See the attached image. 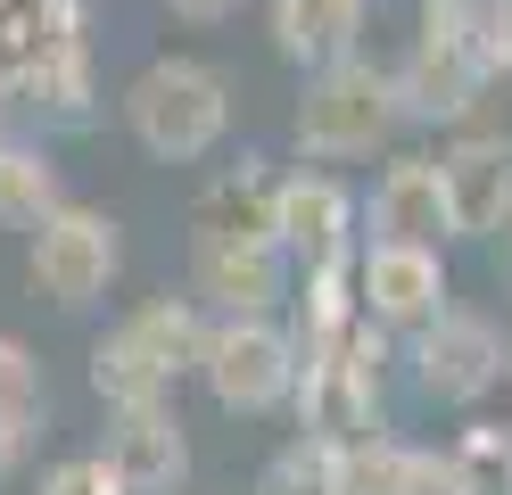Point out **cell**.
<instances>
[{
  "label": "cell",
  "mask_w": 512,
  "mask_h": 495,
  "mask_svg": "<svg viewBox=\"0 0 512 495\" xmlns=\"http://www.w3.org/2000/svg\"><path fill=\"white\" fill-rule=\"evenodd\" d=\"M504 240H512V231H504Z\"/></svg>",
  "instance_id": "cell-24"
},
{
  "label": "cell",
  "mask_w": 512,
  "mask_h": 495,
  "mask_svg": "<svg viewBox=\"0 0 512 495\" xmlns=\"http://www.w3.org/2000/svg\"><path fill=\"white\" fill-rule=\"evenodd\" d=\"M42 405H50V388H42V363H34V347L0 330V487L17 479V462H25V454H34Z\"/></svg>",
  "instance_id": "cell-17"
},
{
  "label": "cell",
  "mask_w": 512,
  "mask_h": 495,
  "mask_svg": "<svg viewBox=\"0 0 512 495\" xmlns=\"http://www.w3.org/2000/svg\"><path fill=\"white\" fill-rule=\"evenodd\" d=\"M124 124L157 165H190L223 149V132H232V83L207 58H149L124 83Z\"/></svg>",
  "instance_id": "cell-2"
},
{
  "label": "cell",
  "mask_w": 512,
  "mask_h": 495,
  "mask_svg": "<svg viewBox=\"0 0 512 495\" xmlns=\"http://www.w3.org/2000/svg\"><path fill=\"white\" fill-rule=\"evenodd\" d=\"M290 256L281 240H223V231H190V297L215 314H273Z\"/></svg>",
  "instance_id": "cell-10"
},
{
  "label": "cell",
  "mask_w": 512,
  "mask_h": 495,
  "mask_svg": "<svg viewBox=\"0 0 512 495\" xmlns=\"http://www.w3.org/2000/svg\"><path fill=\"white\" fill-rule=\"evenodd\" d=\"M298 413H306V438L323 446H372L380 438V372L364 339L347 330L331 347H306V372H298Z\"/></svg>",
  "instance_id": "cell-7"
},
{
  "label": "cell",
  "mask_w": 512,
  "mask_h": 495,
  "mask_svg": "<svg viewBox=\"0 0 512 495\" xmlns=\"http://www.w3.org/2000/svg\"><path fill=\"white\" fill-rule=\"evenodd\" d=\"M116 273H124V223H116L108 207L67 198V207L34 231V289L50 297L58 314L100 306V297L116 289Z\"/></svg>",
  "instance_id": "cell-6"
},
{
  "label": "cell",
  "mask_w": 512,
  "mask_h": 495,
  "mask_svg": "<svg viewBox=\"0 0 512 495\" xmlns=\"http://www.w3.org/2000/svg\"><path fill=\"white\" fill-rule=\"evenodd\" d=\"M488 9L479 0H430L422 17V42H413V58L397 66V99L405 116H463L479 99V75H488Z\"/></svg>",
  "instance_id": "cell-5"
},
{
  "label": "cell",
  "mask_w": 512,
  "mask_h": 495,
  "mask_svg": "<svg viewBox=\"0 0 512 495\" xmlns=\"http://www.w3.org/2000/svg\"><path fill=\"white\" fill-rule=\"evenodd\" d=\"M364 9L372 0H273V50L290 66H306V75H323V66L356 58Z\"/></svg>",
  "instance_id": "cell-15"
},
{
  "label": "cell",
  "mask_w": 512,
  "mask_h": 495,
  "mask_svg": "<svg viewBox=\"0 0 512 495\" xmlns=\"http://www.w3.org/2000/svg\"><path fill=\"white\" fill-rule=\"evenodd\" d=\"M306 347L281 330L273 314H207V347H199V380L223 413H273L298 396Z\"/></svg>",
  "instance_id": "cell-4"
},
{
  "label": "cell",
  "mask_w": 512,
  "mask_h": 495,
  "mask_svg": "<svg viewBox=\"0 0 512 495\" xmlns=\"http://www.w3.org/2000/svg\"><path fill=\"white\" fill-rule=\"evenodd\" d=\"M356 306L380 330H422L446 314V256L438 248H397V240H372L356 256Z\"/></svg>",
  "instance_id": "cell-8"
},
{
  "label": "cell",
  "mask_w": 512,
  "mask_h": 495,
  "mask_svg": "<svg viewBox=\"0 0 512 495\" xmlns=\"http://www.w3.org/2000/svg\"><path fill=\"white\" fill-rule=\"evenodd\" d=\"M405 124V99H397V66H372V58H339L323 75H306L298 91V157L314 165H347V157H372L389 149V132Z\"/></svg>",
  "instance_id": "cell-3"
},
{
  "label": "cell",
  "mask_w": 512,
  "mask_h": 495,
  "mask_svg": "<svg viewBox=\"0 0 512 495\" xmlns=\"http://www.w3.org/2000/svg\"><path fill=\"white\" fill-rule=\"evenodd\" d=\"M58 207H67V190H58V165L42 141H0V223L9 231H42Z\"/></svg>",
  "instance_id": "cell-18"
},
{
  "label": "cell",
  "mask_w": 512,
  "mask_h": 495,
  "mask_svg": "<svg viewBox=\"0 0 512 495\" xmlns=\"http://www.w3.org/2000/svg\"><path fill=\"white\" fill-rule=\"evenodd\" d=\"M356 198H347L331 174H290L281 182V256H298L306 273L314 264H347L356 256Z\"/></svg>",
  "instance_id": "cell-14"
},
{
  "label": "cell",
  "mask_w": 512,
  "mask_h": 495,
  "mask_svg": "<svg viewBox=\"0 0 512 495\" xmlns=\"http://www.w3.org/2000/svg\"><path fill=\"white\" fill-rule=\"evenodd\" d=\"M34 495H124V479L108 471V454H67V462H50V471H42Z\"/></svg>",
  "instance_id": "cell-21"
},
{
  "label": "cell",
  "mask_w": 512,
  "mask_h": 495,
  "mask_svg": "<svg viewBox=\"0 0 512 495\" xmlns=\"http://www.w3.org/2000/svg\"><path fill=\"white\" fill-rule=\"evenodd\" d=\"M108 471L124 479V495H182L190 479V429L174 405H133L108 413Z\"/></svg>",
  "instance_id": "cell-11"
},
{
  "label": "cell",
  "mask_w": 512,
  "mask_h": 495,
  "mask_svg": "<svg viewBox=\"0 0 512 495\" xmlns=\"http://www.w3.org/2000/svg\"><path fill=\"white\" fill-rule=\"evenodd\" d=\"M199 347H207V314L199 297H149L124 322H108L91 339V396L108 413H133V405H166L182 372H199Z\"/></svg>",
  "instance_id": "cell-1"
},
{
  "label": "cell",
  "mask_w": 512,
  "mask_h": 495,
  "mask_svg": "<svg viewBox=\"0 0 512 495\" xmlns=\"http://www.w3.org/2000/svg\"><path fill=\"white\" fill-rule=\"evenodd\" d=\"M190 231H223V240H281V174H265V165H240V174H223L199 215H190Z\"/></svg>",
  "instance_id": "cell-16"
},
{
  "label": "cell",
  "mask_w": 512,
  "mask_h": 495,
  "mask_svg": "<svg viewBox=\"0 0 512 495\" xmlns=\"http://www.w3.org/2000/svg\"><path fill=\"white\" fill-rule=\"evenodd\" d=\"M364 223H372V240H397V248H446L455 240V207H446L438 157H397L389 174L372 182Z\"/></svg>",
  "instance_id": "cell-12"
},
{
  "label": "cell",
  "mask_w": 512,
  "mask_h": 495,
  "mask_svg": "<svg viewBox=\"0 0 512 495\" xmlns=\"http://www.w3.org/2000/svg\"><path fill=\"white\" fill-rule=\"evenodd\" d=\"M339 495H405V446L372 438L339 454Z\"/></svg>",
  "instance_id": "cell-20"
},
{
  "label": "cell",
  "mask_w": 512,
  "mask_h": 495,
  "mask_svg": "<svg viewBox=\"0 0 512 495\" xmlns=\"http://www.w3.org/2000/svg\"><path fill=\"white\" fill-rule=\"evenodd\" d=\"M413 372L438 405H479L496 380H504V330L471 306H446L422 339H413Z\"/></svg>",
  "instance_id": "cell-9"
},
{
  "label": "cell",
  "mask_w": 512,
  "mask_h": 495,
  "mask_svg": "<svg viewBox=\"0 0 512 495\" xmlns=\"http://www.w3.org/2000/svg\"><path fill=\"white\" fill-rule=\"evenodd\" d=\"M0 108H9V83H0Z\"/></svg>",
  "instance_id": "cell-23"
},
{
  "label": "cell",
  "mask_w": 512,
  "mask_h": 495,
  "mask_svg": "<svg viewBox=\"0 0 512 495\" xmlns=\"http://www.w3.org/2000/svg\"><path fill=\"white\" fill-rule=\"evenodd\" d=\"M256 495H339V446H323V438H290V446L265 462Z\"/></svg>",
  "instance_id": "cell-19"
},
{
  "label": "cell",
  "mask_w": 512,
  "mask_h": 495,
  "mask_svg": "<svg viewBox=\"0 0 512 495\" xmlns=\"http://www.w3.org/2000/svg\"><path fill=\"white\" fill-rule=\"evenodd\" d=\"M166 9H174V17H190V25H215V17H232L240 0H166Z\"/></svg>",
  "instance_id": "cell-22"
},
{
  "label": "cell",
  "mask_w": 512,
  "mask_h": 495,
  "mask_svg": "<svg viewBox=\"0 0 512 495\" xmlns=\"http://www.w3.org/2000/svg\"><path fill=\"white\" fill-rule=\"evenodd\" d=\"M446 174V207H455V240H496L512 231V141L496 132H471L438 157Z\"/></svg>",
  "instance_id": "cell-13"
}]
</instances>
